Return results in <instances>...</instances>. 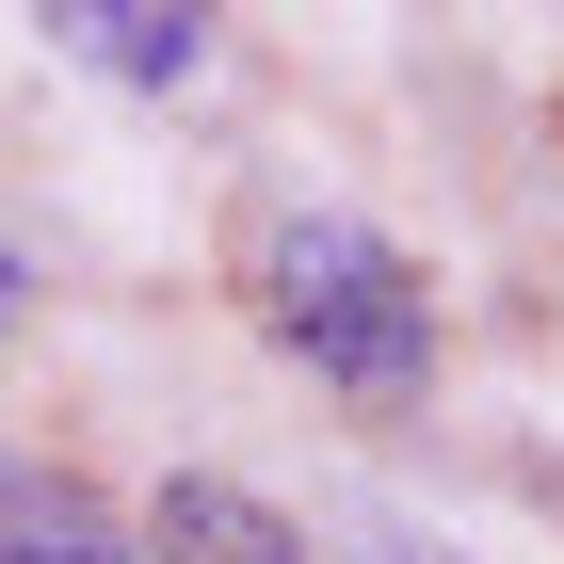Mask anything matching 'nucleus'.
Instances as JSON below:
<instances>
[{
  "instance_id": "obj_1",
  "label": "nucleus",
  "mask_w": 564,
  "mask_h": 564,
  "mask_svg": "<svg viewBox=\"0 0 564 564\" xmlns=\"http://www.w3.org/2000/svg\"><path fill=\"white\" fill-rule=\"evenodd\" d=\"M259 323L323 371V388H355V403H403L435 371L420 259H403L388 226H355V210H274L259 226Z\"/></svg>"
},
{
  "instance_id": "obj_2",
  "label": "nucleus",
  "mask_w": 564,
  "mask_h": 564,
  "mask_svg": "<svg viewBox=\"0 0 564 564\" xmlns=\"http://www.w3.org/2000/svg\"><path fill=\"white\" fill-rule=\"evenodd\" d=\"M48 48H65V65H97V82L177 97L194 65H210V17H177V0H65V17H48Z\"/></svg>"
},
{
  "instance_id": "obj_3",
  "label": "nucleus",
  "mask_w": 564,
  "mask_h": 564,
  "mask_svg": "<svg viewBox=\"0 0 564 564\" xmlns=\"http://www.w3.org/2000/svg\"><path fill=\"white\" fill-rule=\"evenodd\" d=\"M145 549L162 564H323L274 500H242V484H162V500H145Z\"/></svg>"
},
{
  "instance_id": "obj_4",
  "label": "nucleus",
  "mask_w": 564,
  "mask_h": 564,
  "mask_svg": "<svg viewBox=\"0 0 564 564\" xmlns=\"http://www.w3.org/2000/svg\"><path fill=\"white\" fill-rule=\"evenodd\" d=\"M0 564H130V532L97 517L82 484H33V468H0Z\"/></svg>"
},
{
  "instance_id": "obj_5",
  "label": "nucleus",
  "mask_w": 564,
  "mask_h": 564,
  "mask_svg": "<svg viewBox=\"0 0 564 564\" xmlns=\"http://www.w3.org/2000/svg\"><path fill=\"white\" fill-rule=\"evenodd\" d=\"M371 564H468V549H435V532H371Z\"/></svg>"
}]
</instances>
